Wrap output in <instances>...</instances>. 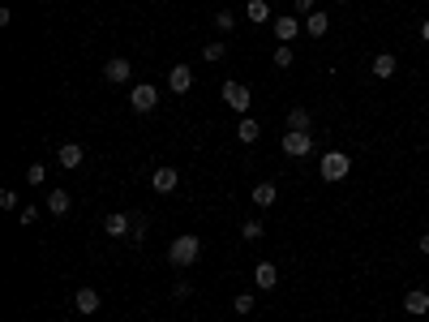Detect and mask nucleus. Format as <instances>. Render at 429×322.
<instances>
[{"mask_svg":"<svg viewBox=\"0 0 429 322\" xmlns=\"http://www.w3.org/2000/svg\"><path fill=\"white\" fill-rule=\"evenodd\" d=\"M142 236H146V219L133 215V240H142Z\"/></svg>","mask_w":429,"mask_h":322,"instance_id":"30","label":"nucleus"},{"mask_svg":"<svg viewBox=\"0 0 429 322\" xmlns=\"http://www.w3.org/2000/svg\"><path fill=\"white\" fill-rule=\"evenodd\" d=\"M296 13H305V18H309V13H313V0H296Z\"/></svg>","mask_w":429,"mask_h":322,"instance_id":"32","label":"nucleus"},{"mask_svg":"<svg viewBox=\"0 0 429 322\" xmlns=\"http://www.w3.org/2000/svg\"><path fill=\"white\" fill-rule=\"evenodd\" d=\"M271 60H275V69H292V60H296V56H292V43H279Z\"/></svg>","mask_w":429,"mask_h":322,"instance_id":"21","label":"nucleus"},{"mask_svg":"<svg viewBox=\"0 0 429 322\" xmlns=\"http://www.w3.org/2000/svg\"><path fill=\"white\" fill-rule=\"evenodd\" d=\"M421 39H425V43H429V18H425V22H421Z\"/></svg>","mask_w":429,"mask_h":322,"instance_id":"34","label":"nucleus"},{"mask_svg":"<svg viewBox=\"0 0 429 322\" xmlns=\"http://www.w3.org/2000/svg\"><path fill=\"white\" fill-rule=\"evenodd\" d=\"M271 30H275V39H279V43H292V39L300 35V30H305V22H300L296 13H288V18H275V22H271Z\"/></svg>","mask_w":429,"mask_h":322,"instance_id":"6","label":"nucleus"},{"mask_svg":"<svg viewBox=\"0 0 429 322\" xmlns=\"http://www.w3.org/2000/svg\"><path fill=\"white\" fill-rule=\"evenodd\" d=\"M202 60H211V64L224 60V43H206V47H202Z\"/></svg>","mask_w":429,"mask_h":322,"instance_id":"25","label":"nucleus"},{"mask_svg":"<svg viewBox=\"0 0 429 322\" xmlns=\"http://www.w3.org/2000/svg\"><path fill=\"white\" fill-rule=\"evenodd\" d=\"M283 155L288 159H309L313 155V134L309 129H288V134H283Z\"/></svg>","mask_w":429,"mask_h":322,"instance_id":"3","label":"nucleus"},{"mask_svg":"<svg viewBox=\"0 0 429 322\" xmlns=\"http://www.w3.org/2000/svg\"><path fill=\"white\" fill-rule=\"evenodd\" d=\"M236 138H241V142H258V138H262V125L253 121V116H241V125H236Z\"/></svg>","mask_w":429,"mask_h":322,"instance_id":"19","label":"nucleus"},{"mask_svg":"<svg viewBox=\"0 0 429 322\" xmlns=\"http://www.w3.org/2000/svg\"><path fill=\"white\" fill-rule=\"evenodd\" d=\"M198 253H202V240H198L194 232H185V236L172 240L168 262H172V267H194V262H198Z\"/></svg>","mask_w":429,"mask_h":322,"instance_id":"1","label":"nucleus"},{"mask_svg":"<svg viewBox=\"0 0 429 322\" xmlns=\"http://www.w3.org/2000/svg\"><path fill=\"white\" fill-rule=\"evenodd\" d=\"M249 198H253V206H262V211H266V206H275L279 189H275L271 181H262V185H253V193H249Z\"/></svg>","mask_w":429,"mask_h":322,"instance_id":"16","label":"nucleus"},{"mask_svg":"<svg viewBox=\"0 0 429 322\" xmlns=\"http://www.w3.org/2000/svg\"><path fill=\"white\" fill-rule=\"evenodd\" d=\"M215 26H219V30H232V26H236V18H232L228 9H219V13H215Z\"/></svg>","mask_w":429,"mask_h":322,"instance_id":"27","label":"nucleus"},{"mask_svg":"<svg viewBox=\"0 0 429 322\" xmlns=\"http://www.w3.org/2000/svg\"><path fill=\"white\" fill-rule=\"evenodd\" d=\"M56 159H60V168H69V172H73V168H82L86 151L77 147V142H65V147H60V155H56Z\"/></svg>","mask_w":429,"mask_h":322,"instance_id":"14","label":"nucleus"},{"mask_svg":"<svg viewBox=\"0 0 429 322\" xmlns=\"http://www.w3.org/2000/svg\"><path fill=\"white\" fill-rule=\"evenodd\" d=\"M151 185H155V193H172V189H177L181 185V172L177 168H155V176H151Z\"/></svg>","mask_w":429,"mask_h":322,"instance_id":"9","label":"nucleus"},{"mask_svg":"<svg viewBox=\"0 0 429 322\" xmlns=\"http://www.w3.org/2000/svg\"><path fill=\"white\" fill-rule=\"evenodd\" d=\"M417 249H421V253H429V232H421V240H417Z\"/></svg>","mask_w":429,"mask_h":322,"instance_id":"33","label":"nucleus"},{"mask_svg":"<svg viewBox=\"0 0 429 322\" xmlns=\"http://www.w3.org/2000/svg\"><path fill=\"white\" fill-rule=\"evenodd\" d=\"M404 310H408L412 318L429 314V293H425V288H408V293H404Z\"/></svg>","mask_w":429,"mask_h":322,"instance_id":"10","label":"nucleus"},{"mask_svg":"<svg viewBox=\"0 0 429 322\" xmlns=\"http://www.w3.org/2000/svg\"><path fill=\"white\" fill-rule=\"evenodd\" d=\"M369 69H374V77H382V82H387V77H395V69H400V56H391V52H378Z\"/></svg>","mask_w":429,"mask_h":322,"instance_id":"13","label":"nucleus"},{"mask_svg":"<svg viewBox=\"0 0 429 322\" xmlns=\"http://www.w3.org/2000/svg\"><path fill=\"white\" fill-rule=\"evenodd\" d=\"M103 232H107V236H125V232H129V215H120V211H112V215H107V219H103Z\"/></svg>","mask_w":429,"mask_h":322,"instance_id":"18","label":"nucleus"},{"mask_svg":"<svg viewBox=\"0 0 429 322\" xmlns=\"http://www.w3.org/2000/svg\"><path fill=\"white\" fill-rule=\"evenodd\" d=\"M330 5H348V0H330Z\"/></svg>","mask_w":429,"mask_h":322,"instance_id":"35","label":"nucleus"},{"mask_svg":"<svg viewBox=\"0 0 429 322\" xmlns=\"http://www.w3.org/2000/svg\"><path fill=\"white\" fill-rule=\"evenodd\" d=\"M18 219H22V228H26V223H35V219H39V206H30V202H26L22 211H18Z\"/></svg>","mask_w":429,"mask_h":322,"instance_id":"28","label":"nucleus"},{"mask_svg":"<svg viewBox=\"0 0 429 322\" xmlns=\"http://www.w3.org/2000/svg\"><path fill=\"white\" fill-rule=\"evenodd\" d=\"M129 73H133V60H125V56H112V60H107L103 64V77H107V82H129Z\"/></svg>","mask_w":429,"mask_h":322,"instance_id":"7","label":"nucleus"},{"mask_svg":"<svg viewBox=\"0 0 429 322\" xmlns=\"http://www.w3.org/2000/svg\"><path fill=\"white\" fill-rule=\"evenodd\" d=\"M69 206H73V193L69 189H52V193H47V211H52V215H65Z\"/></svg>","mask_w":429,"mask_h":322,"instance_id":"17","label":"nucleus"},{"mask_svg":"<svg viewBox=\"0 0 429 322\" xmlns=\"http://www.w3.org/2000/svg\"><path fill=\"white\" fill-rule=\"evenodd\" d=\"M26 181H30V185H43V181H47V168H43V164H30V168H26Z\"/></svg>","mask_w":429,"mask_h":322,"instance_id":"24","label":"nucleus"},{"mask_svg":"<svg viewBox=\"0 0 429 322\" xmlns=\"http://www.w3.org/2000/svg\"><path fill=\"white\" fill-rule=\"evenodd\" d=\"M189 293H194V284H189V280H181L177 288H172V297H189Z\"/></svg>","mask_w":429,"mask_h":322,"instance_id":"31","label":"nucleus"},{"mask_svg":"<svg viewBox=\"0 0 429 322\" xmlns=\"http://www.w3.org/2000/svg\"><path fill=\"white\" fill-rule=\"evenodd\" d=\"M253 284H258L262 293H271V288L279 284V267L275 262H258V267H253Z\"/></svg>","mask_w":429,"mask_h":322,"instance_id":"12","label":"nucleus"},{"mask_svg":"<svg viewBox=\"0 0 429 322\" xmlns=\"http://www.w3.org/2000/svg\"><path fill=\"white\" fill-rule=\"evenodd\" d=\"M155 103H159V86H151V82L129 86V108H133V112H151Z\"/></svg>","mask_w":429,"mask_h":322,"instance_id":"5","label":"nucleus"},{"mask_svg":"<svg viewBox=\"0 0 429 322\" xmlns=\"http://www.w3.org/2000/svg\"><path fill=\"white\" fill-rule=\"evenodd\" d=\"M232 305H236V314H249V310H253V293H241Z\"/></svg>","mask_w":429,"mask_h":322,"instance_id":"29","label":"nucleus"},{"mask_svg":"<svg viewBox=\"0 0 429 322\" xmlns=\"http://www.w3.org/2000/svg\"><path fill=\"white\" fill-rule=\"evenodd\" d=\"M0 206H5V211H18V193H13V189H0Z\"/></svg>","mask_w":429,"mask_h":322,"instance_id":"26","label":"nucleus"},{"mask_svg":"<svg viewBox=\"0 0 429 322\" xmlns=\"http://www.w3.org/2000/svg\"><path fill=\"white\" fill-rule=\"evenodd\" d=\"M288 129H309V112L305 108H292L288 112Z\"/></svg>","mask_w":429,"mask_h":322,"instance_id":"23","label":"nucleus"},{"mask_svg":"<svg viewBox=\"0 0 429 322\" xmlns=\"http://www.w3.org/2000/svg\"><path fill=\"white\" fill-rule=\"evenodd\" d=\"M326 30H330V18H326L322 9H313L309 18H305V35H309V39H322Z\"/></svg>","mask_w":429,"mask_h":322,"instance_id":"15","label":"nucleus"},{"mask_svg":"<svg viewBox=\"0 0 429 322\" xmlns=\"http://www.w3.org/2000/svg\"><path fill=\"white\" fill-rule=\"evenodd\" d=\"M245 13H249V22H258V26H262V22H275V18H271V5H266V0H249Z\"/></svg>","mask_w":429,"mask_h":322,"instance_id":"20","label":"nucleus"},{"mask_svg":"<svg viewBox=\"0 0 429 322\" xmlns=\"http://www.w3.org/2000/svg\"><path fill=\"white\" fill-rule=\"evenodd\" d=\"M262 232H266L262 219H245V223H241V236H245V240H262Z\"/></svg>","mask_w":429,"mask_h":322,"instance_id":"22","label":"nucleus"},{"mask_svg":"<svg viewBox=\"0 0 429 322\" xmlns=\"http://www.w3.org/2000/svg\"><path fill=\"white\" fill-rule=\"evenodd\" d=\"M348 172H352V159H348L343 151H326V155H322V164H317V176H322V181H330V185L343 181Z\"/></svg>","mask_w":429,"mask_h":322,"instance_id":"2","label":"nucleus"},{"mask_svg":"<svg viewBox=\"0 0 429 322\" xmlns=\"http://www.w3.org/2000/svg\"><path fill=\"white\" fill-rule=\"evenodd\" d=\"M224 103L232 112H241V116H249V103H253V95L245 82H224Z\"/></svg>","mask_w":429,"mask_h":322,"instance_id":"4","label":"nucleus"},{"mask_svg":"<svg viewBox=\"0 0 429 322\" xmlns=\"http://www.w3.org/2000/svg\"><path fill=\"white\" fill-rule=\"evenodd\" d=\"M189 86H194V69H189V64H172V73H168V90H172V95H185Z\"/></svg>","mask_w":429,"mask_h":322,"instance_id":"8","label":"nucleus"},{"mask_svg":"<svg viewBox=\"0 0 429 322\" xmlns=\"http://www.w3.org/2000/svg\"><path fill=\"white\" fill-rule=\"evenodd\" d=\"M99 293H94V288H77V293H73V310L77 314H99Z\"/></svg>","mask_w":429,"mask_h":322,"instance_id":"11","label":"nucleus"}]
</instances>
